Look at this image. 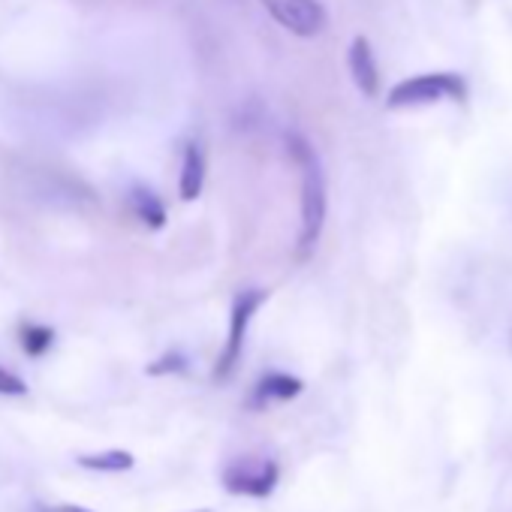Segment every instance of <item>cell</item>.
I'll use <instances>...</instances> for the list:
<instances>
[{"label": "cell", "instance_id": "obj_9", "mask_svg": "<svg viewBox=\"0 0 512 512\" xmlns=\"http://www.w3.org/2000/svg\"><path fill=\"white\" fill-rule=\"evenodd\" d=\"M130 208L151 229H160L166 223V208H163L160 196L154 190H148V187H133L130 190Z\"/></svg>", "mask_w": 512, "mask_h": 512}, {"label": "cell", "instance_id": "obj_2", "mask_svg": "<svg viewBox=\"0 0 512 512\" xmlns=\"http://www.w3.org/2000/svg\"><path fill=\"white\" fill-rule=\"evenodd\" d=\"M470 94L464 76L458 73H422V76H410L404 82H398L389 97H386V109L398 112V109H422V106H437V103H464Z\"/></svg>", "mask_w": 512, "mask_h": 512}, {"label": "cell", "instance_id": "obj_7", "mask_svg": "<svg viewBox=\"0 0 512 512\" xmlns=\"http://www.w3.org/2000/svg\"><path fill=\"white\" fill-rule=\"evenodd\" d=\"M347 67H350V76L356 82V88L365 94V97H377L380 94V70H377V58H374V49L365 37H356L350 43V52H347Z\"/></svg>", "mask_w": 512, "mask_h": 512}, {"label": "cell", "instance_id": "obj_3", "mask_svg": "<svg viewBox=\"0 0 512 512\" xmlns=\"http://www.w3.org/2000/svg\"><path fill=\"white\" fill-rule=\"evenodd\" d=\"M269 293L266 290H244L235 296L232 302V314H229V338H226V347L214 365V380H229L232 371L238 368L241 362V353H244V338H247V329H250V320L253 314L266 305Z\"/></svg>", "mask_w": 512, "mask_h": 512}, {"label": "cell", "instance_id": "obj_15", "mask_svg": "<svg viewBox=\"0 0 512 512\" xmlns=\"http://www.w3.org/2000/svg\"><path fill=\"white\" fill-rule=\"evenodd\" d=\"M199 512H208V509H199Z\"/></svg>", "mask_w": 512, "mask_h": 512}, {"label": "cell", "instance_id": "obj_1", "mask_svg": "<svg viewBox=\"0 0 512 512\" xmlns=\"http://www.w3.org/2000/svg\"><path fill=\"white\" fill-rule=\"evenodd\" d=\"M290 157L302 169V232H299V256H308L326 226V178L317 160V151L296 133L287 136Z\"/></svg>", "mask_w": 512, "mask_h": 512}, {"label": "cell", "instance_id": "obj_13", "mask_svg": "<svg viewBox=\"0 0 512 512\" xmlns=\"http://www.w3.org/2000/svg\"><path fill=\"white\" fill-rule=\"evenodd\" d=\"M0 395H13V398L28 395V383H25L19 374H13V371H7V368H0Z\"/></svg>", "mask_w": 512, "mask_h": 512}, {"label": "cell", "instance_id": "obj_14", "mask_svg": "<svg viewBox=\"0 0 512 512\" xmlns=\"http://www.w3.org/2000/svg\"><path fill=\"white\" fill-rule=\"evenodd\" d=\"M40 512H91L85 506H73V503H64V506H40Z\"/></svg>", "mask_w": 512, "mask_h": 512}, {"label": "cell", "instance_id": "obj_12", "mask_svg": "<svg viewBox=\"0 0 512 512\" xmlns=\"http://www.w3.org/2000/svg\"><path fill=\"white\" fill-rule=\"evenodd\" d=\"M187 371V359L184 353H166L163 359H157L154 365H148L151 377H163V374H184Z\"/></svg>", "mask_w": 512, "mask_h": 512}, {"label": "cell", "instance_id": "obj_6", "mask_svg": "<svg viewBox=\"0 0 512 512\" xmlns=\"http://www.w3.org/2000/svg\"><path fill=\"white\" fill-rule=\"evenodd\" d=\"M305 389V383L293 374H284V371H272L266 377H260V383L253 386V395H250V410H266L269 404H284V401H293L299 398Z\"/></svg>", "mask_w": 512, "mask_h": 512}, {"label": "cell", "instance_id": "obj_5", "mask_svg": "<svg viewBox=\"0 0 512 512\" xmlns=\"http://www.w3.org/2000/svg\"><path fill=\"white\" fill-rule=\"evenodd\" d=\"M260 4L296 37H317L329 22L320 0H260Z\"/></svg>", "mask_w": 512, "mask_h": 512}, {"label": "cell", "instance_id": "obj_11", "mask_svg": "<svg viewBox=\"0 0 512 512\" xmlns=\"http://www.w3.org/2000/svg\"><path fill=\"white\" fill-rule=\"evenodd\" d=\"M55 344V332L49 329V326H37V323H28V326H22V350L28 353V356H43V353H49V347Z\"/></svg>", "mask_w": 512, "mask_h": 512}, {"label": "cell", "instance_id": "obj_8", "mask_svg": "<svg viewBox=\"0 0 512 512\" xmlns=\"http://www.w3.org/2000/svg\"><path fill=\"white\" fill-rule=\"evenodd\" d=\"M205 184V154L199 145H187L184 148V160H181V178H178V196L184 202H193L202 193Z\"/></svg>", "mask_w": 512, "mask_h": 512}, {"label": "cell", "instance_id": "obj_10", "mask_svg": "<svg viewBox=\"0 0 512 512\" xmlns=\"http://www.w3.org/2000/svg\"><path fill=\"white\" fill-rule=\"evenodd\" d=\"M136 458L127 449H106V452H94V455H79V467L94 470V473H124L133 470Z\"/></svg>", "mask_w": 512, "mask_h": 512}, {"label": "cell", "instance_id": "obj_4", "mask_svg": "<svg viewBox=\"0 0 512 512\" xmlns=\"http://www.w3.org/2000/svg\"><path fill=\"white\" fill-rule=\"evenodd\" d=\"M281 479V470L272 458L263 455H247L235 458L223 470V488L238 497H269Z\"/></svg>", "mask_w": 512, "mask_h": 512}]
</instances>
